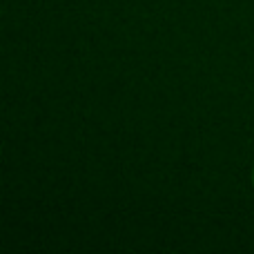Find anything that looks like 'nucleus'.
Here are the masks:
<instances>
[{"mask_svg":"<svg viewBox=\"0 0 254 254\" xmlns=\"http://www.w3.org/2000/svg\"><path fill=\"white\" fill-rule=\"evenodd\" d=\"M252 181H254V172H252Z\"/></svg>","mask_w":254,"mask_h":254,"instance_id":"obj_1","label":"nucleus"}]
</instances>
